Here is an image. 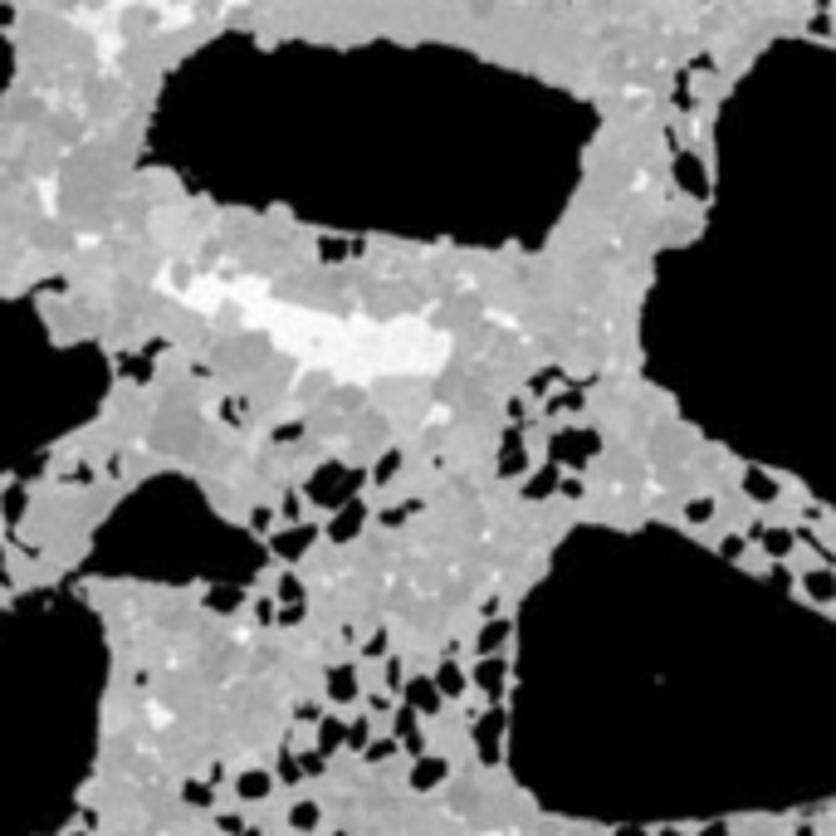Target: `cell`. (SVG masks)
I'll list each match as a JSON object with an SVG mask.
<instances>
[{"label": "cell", "mask_w": 836, "mask_h": 836, "mask_svg": "<svg viewBox=\"0 0 836 836\" xmlns=\"http://www.w3.org/2000/svg\"><path fill=\"white\" fill-rule=\"evenodd\" d=\"M748 489H753V494H773V484L758 480V475H748Z\"/></svg>", "instance_id": "cell-1"}]
</instances>
